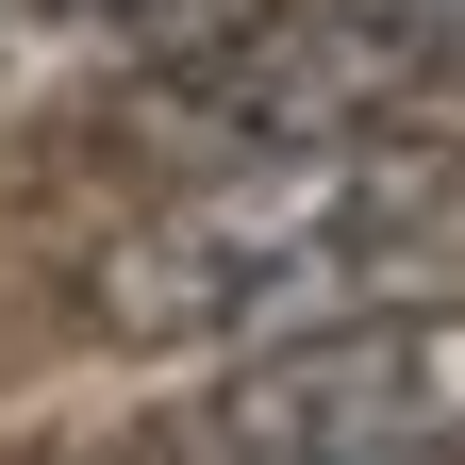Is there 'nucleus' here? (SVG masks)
Masks as SVG:
<instances>
[{
  "instance_id": "f257e3e1",
  "label": "nucleus",
  "mask_w": 465,
  "mask_h": 465,
  "mask_svg": "<svg viewBox=\"0 0 465 465\" xmlns=\"http://www.w3.org/2000/svg\"><path fill=\"white\" fill-rule=\"evenodd\" d=\"M416 300H465V134H332L216 166L84 266V316L134 349H300Z\"/></svg>"
},
{
  "instance_id": "f03ea898",
  "label": "nucleus",
  "mask_w": 465,
  "mask_h": 465,
  "mask_svg": "<svg viewBox=\"0 0 465 465\" xmlns=\"http://www.w3.org/2000/svg\"><path fill=\"white\" fill-rule=\"evenodd\" d=\"M465 84V0H266L232 17L200 67H166L116 100V134L166 150L183 183L216 166H266V150H332V134H399L416 100Z\"/></svg>"
},
{
  "instance_id": "7ed1b4c3",
  "label": "nucleus",
  "mask_w": 465,
  "mask_h": 465,
  "mask_svg": "<svg viewBox=\"0 0 465 465\" xmlns=\"http://www.w3.org/2000/svg\"><path fill=\"white\" fill-rule=\"evenodd\" d=\"M166 465H465V300L250 349L166 416Z\"/></svg>"
},
{
  "instance_id": "20e7f679",
  "label": "nucleus",
  "mask_w": 465,
  "mask_h": 465,
  "mask_svg": "<svg viewBox=\"0 0 465 465\" xmlns=\"http://www.w3.org/2000/svg\"><path fill=\"white\" fill-rule=\"evenodd\" d=\"M232 17H266V0H0V84L17 100H134L166 67H200Z\"/></svg>"
}]
</instances>
